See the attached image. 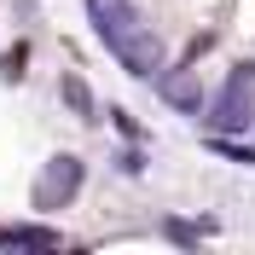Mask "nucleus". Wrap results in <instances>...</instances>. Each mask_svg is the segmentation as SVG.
Returning <instances> with one entry per match:
<instances>
[{"label":"nucleus","instance_id":"1","mask_svg":"<svg viewBox=\"0 0 255 255\" xmlns=\"http://www.w3.org/2000/svg\"><path fill=\"white\" fill-rule=\"evenodd\" d=\"M87 17H93V35L111 47V58L122 64L128 76L151 81L168 64V47H162V35L145 23V12L133 0H87Z\"/></svg>","mask_w":255,"mask_h":255},{"label":"nucleus","instance_id":"2","mask_svg":"<svg viewBox=\"0 0 255 255\" xmlns=\"http://www.w3.org/2000/svg\"><path fill=\"white\" fill-rule=\"evenodd\" d=\"M197 116H203L209 133H244V128L255 122V64H238V70L226 76V87L209 99Z\"/></svg>","mask_w":255,"mask_h":255},{"label":"nucleus","instance_id":"3","mask_svg":"<svg viewBox=\"0 0 255 255\" xmlns=\"http://www.w3.org/2000/svg\"><path fill=\"white\" fill-rule=\"evenodd\" d=\"M81 180H87V162H81L76 151H58V157H47V168H41V180H35L29 197H35V209H41V215H52V209L76 203Z\"/></svg>","mask_w":255,"mask_h":255},{"label":"nucleus","instance_id":"4","mask_svg":"<svg viewBox=\"0 0 255 255\" xmlns=\"http://www.w3.org/2000/svg\"><path fill=\"white\" fill-rule=\"evenodd\" d=\"M151 87H157L162 105H174V111H186V116L203 111V87H197V76H191L186 64H180V70H168V64H162L157 76H151Z\"/></svg>","mask_w":255,"mask_h":255},{"label":"nucleus","instance_id":"5","mask_svg":"<svg viewBox=\"0 0 255 255\" xmlns=\"http://www.w3.org/2000/svg\"><path fill=\"white\" fill-rule=\"evenodd\" d=\"M58 99L70 105V111H76V122H87V128L105 116V111H99V99H93V87H87L76 70H64V76H58Z\"/></svg>","mask_w":255,"mask_h":255},{"label":"nucleus","instance_id":"6","mask_svg":"<svg viewBox=\"0 0 255 255\" xmlns=\"http://www.w3.org/2000/svg\"><path fill=\"white\" fill-rule=\"evenodd\" d=\"M209 151L226 162H244V168H255V145H232V133H209Z\"/></svg>","mask_w":255,"mask_h":255},{"label":"nucleus","instance_id":"7","mask_svg":"<svg viewBox=\"0 0 255 255\" xmlns=\"http://www.w3.org/2000/svg\"><path fill=\"white\" fill-rule=\"evenodd\" d=\"M23 64H29V47L17 41V47L0 52V76H6V81H23Z\"/></svg>","mask_w":255,"mask_h":255},{"label":"nucleus","instance_id":"8","mask_svg":"<svg viewBox=\"0 0 255 255\" xmlns=\"http://www.w3.org/2000/svg\"><path fill=\"white\" fill-rule=\"evenodd\" d=\"M111 128H116V133H122V139H133V145H139V139H145V128H139V122H133V116H128V111H122V105H111Z\"/></svg>","mask_w":255,"mask_h":255},{"label":"nucleus","instance_id":"9","mask_svg":"<svg viewBox=\"0 0 255 255\" xmlns=\"http://www.w3.org/2000/svg\"><path fill=\"white\" fill-rule=\"evenodd\" d=\"M116 168H122V174H145V151H139L133 139H128V151L116 157Z\"/></svg>","mask_w":255,"mask_h":255}]
</instances>
